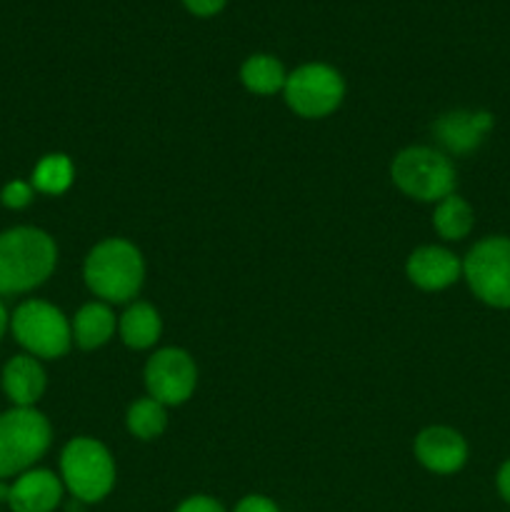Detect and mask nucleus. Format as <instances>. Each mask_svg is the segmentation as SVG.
Wrapping results in <instances>:
<instances>
[{"instance_id": "1", "label": "nucleus", "mask_w": 510, "mask_h": 512, "mask_svg": "<svg viewBox=\"0 0 510 512\" xmlns=\"http://www.w3.org/2000/svg\"><path fill=\"white\" fill-rule=\"evenodd\" d=\"M58 248L38 228H10L0 233V295L28 293L53 275Z\"/></svg>"}, {"instance_id": "2", "label": "nucleus", "mask_w": 510, "mask_h": 512, "mask_svg": "<svg viewBox=\"0 0 510 512\" xmlns=\"http://www.w3.org/2000/svg\"><path fill=\"white\" fill-rule=\"evenodd\" d=\"M85 283L108 303H128L145 278L143 255L123 238H108L85 258Z\"/></svg>"}, {"instance_id": "3", "label": "nucleus", "mask_w": 510, "mask_h": 512, "mask_svg": "<svg viewBox=\"0 0 510 512\" xmlns=\"http://www.w3.org/2000/svg\"><path fill=\"white\" fill-rule=\"evenodd\" d=\"M48 418L35 408H13L0 415V480L23 475L50 448Z\"/></svg>"}, {"instance_id": "4", "label": "nucleus", "mask_w": 510, "mask_h": 512, "mask_svg": "<svg viewBox=\"0 0 510 512\" xmlns=\"http://www.w3.org/2000/svg\"><path fill=\"white\" fill-rule=\"evenodd\" d=\"M63 485L80 503H100L115 485V465L108 448L93 438L70 440L60 455Z\"/></svg>"}, {"instance_id": "5", "label": "nucleus", "mask_w": 510, "mask_h": 512, "mask_svg": "<svg viewBox=\"0 0 510 512\" xmlns=\"http://www.w3.org/2000/svg\"><path fill=\"white\" fill-rule=\"evenodd\" d=\"M393 183L403 190L405 195L423 203H435L455 190V168L443 153L433 148H405L403 153L395 155L390 165Z\"/></svg>"}, {"instance_id": "6", "label": "nucleus", "mask_w": 510, "mask_h": 512, "mask_svg": "<svg viewBox=\"0 0 510 512\" xmlns=\"http://www.w3.org/2000/svg\"><path fill=\"white\" fill-rule=\"evenodd\" d=\"M15 340L28 350L33 358L53 360L70 350L73 328L68 318L55 305L45 300H25L10 318Z\"/></svg>"}, {"instance_id": "7", "label": "nucleus", "mask_w": 510, "mask_h": 512, "mask_svg": "<svg viewBox=\"0 0 510 512\" xmlns=\"http://www.w3.org/2000/svg\"><path fill=\"white\" fill-rule=\"evenodd\" d=\"M470 290L493 308H510V240L485 238L470 248L463 263Z\"/></svg>"}, {"instance_id": "8", "label": "nucleus", "mask_w": 510, "mask_h": 512, "mask_svg": "<svg viewBox=\"0 0 510 512\" xmlns=\"http://www.w3.org/2000/svg\"><path fill=\"white\" fill-rule=\"evenodd\" d=\"M285 100L303 118H323L333 113L345 95V83L340 73L330 65L308 63L288 75L285 80Z\"/></svg>"}, {"instance_id": "9", "label": "nucleus", "mask_w": 510, "mask_h": 512, "mask_svg": "<svg viewBox=\"0 0 510 512\" xmlns=\"http://www.w3.org/2000/svg\"><path fill=\"white\" fill-rule=\"evenodd\" d=\"M198 368L193 358L180 348H163L145 365V385L150 398L160 405H180L193 395Z\"/></svg>"}, {"instance_id": "10", "label": "nucleus", "mask_w": 510, "mask_h": 512, "mask_svg": "<svg viewBox=\"0 0 510 512\" xmlns=\"http://www.w3.org/2000/svg\"><path fill=\"white\" fill-rule=\"evenodd\" d=\"M415 458L430 470V473L450 475L458 473L468 460V445L455 430L435 425V428L423 430L415 438Z\"/></svg>"}, {"instance_id": "11", "label": "nucleus", "mask_w": 510, "mask_h": 512, "mask_svg": "<svg viewBox=\"0 0 510 512\" xmlns=\"http://www.w3.org/2000/svg\"><path fill=\"white\" fill-rule=\"evenodd\" d=\"M63 500V480L50 470H25L8 490L13 512H53Z\"/></svg>"}, {"instance_id": "12", "label": "nucleus", "mask_w": 510, "mask_h": 512, "mask_svg": "<svg viewBox=\"0 0 510 512\" xmlns=\"http://www.w3.org/2000/svg\"><path fill=\"white\" fill-rule=\"evenodd\" d=\"M408 278L423 290H443L460 278V260L450 250L425 245L408 258Z\"/></svg>"}, {"instance_id": "13", "label": "nucleus", "mask_w": 510, "mask_h": 512, "mask_svg": "<svg viewBox=\"0 0 510 512\" xmlns=\"http://www.w3.org/2000/svg\"><path fill=\"white\" fill-rule=\"evenodd\" d=\"M3 390L15 408H33L45 390V370L33 355H15L3 368Z\"/></svg>"}, {"instance_id": "14", "label": "nucleus", "mask_w": 510, "mask_h": 512, "mask_svg": "<svg viewBox=\"0 0 510 512\" xmlns=\"http://www.w3.org/2000/svg\"><path fill=\"white\" fill-rule=\"evenodd\" d=\"M493 118L488 113H450L435 123V135L453 153H468L488 133Z\"/></svg>"}, {"instance_id": "15", "label": "nucleus", "mask_w": 510, "mask_h": 512, "mask_svg": "<svg viewBox=\"0 0 510 512\" xmlns=\"http://www.w3.org/2000/svg\"><path fill=\"white\" fill-rule=\"evenodd\" d=\"M115 330V315L108 305L88 303L78 310L73 323V338L83 350H95L110 340Z\"/></svg>"}, {"instance_id": "16", "label": "nucleus", "mask_w": 510, "mask_h": 512, "mask_svg": "<svg viewBox=\"0 0 510 512\" xmlns=\"http://www.w3.org/2000/svg\"><path fill=\"white\" fill-rule=\"evenodd\" d=\"M160 315L153 305L148 303H135L120 318V338L128 348L145 350L155 345L160 338Z\"/></svg>"}, {"instance_id": "17", "label": "nucleus", "mask_w": 510, "mask_h": 512, "mask_svg": "<svg viewBox=\"0 0 510 512\" xmlns=\"http://www.w3.org/2000/svg\"><path fill=\"white\" fill-rule=\"evenodd\" d=\"M240 78L250 93L273 95L285 88L288 75H285L280 60H275L273 55H250L240 68Z\"/></svg>"}, {"instance_id": "18", "label": "nucleus", "mask_w": 510, "mask_h": 512, "mask_svg": "<svg viewBox=\"0 0 510 512\" xmlns=\"http://www.w3.org/2000/svg\"><path fill=\"white\" fill-rule=\"evenodd\" d=\"M433 225L445 240H463L473 228V210L458 195H448L438 203L433 215Z\"/></svg>"}, {"instance_id": "19", "label": "nucleus", "mask_w": 510, "mask_h": 512, "mask_svg": "<svg viewBox=\"0 0 510 512\" xmlns=\"http://www.w3.org/2000/svg\"><path fill=\"white\" fill-rule=\"evenodd\" d=\"M128 423L130 435L140 440H155L163 435L165 425H168V413H165V405H160L153 398H140L135 400L128 408Z\"/></svg>"}, {"instance_id": "20", "label": "nucleus", "mask_w": 510, "mask_h": 512, "mask_svg": "<svg viewBox=\"0 0 510 512\" xmlns=\"http://www.w3.org/2000/svg\"><path fill=\"white\" fill-rule=\"evenodd\" d=\"M73 183V163L68 155H45L33 170V188L40 193L60 195Z\"/></svg>"}, {"instance_id": "21", "label": "nucleus", "mask_w": 510, "mask_h": 512, "mask_svg": "<svg viewBox=\"0 0 510 512\" xmlns=\"http://www.w3.org/2000/svg\"><path fill=\"white\" fill-rule=\"evenodd\" d=\"M0 200H3L5 208L10 210L25 208V205H30V200H33V185L25 183V180H13V183H8L3 188Z\"/></svg>"}, {"instance_id": "22", "label": "nucleus", "mask_w": 510, "mask_h": 512, "mask_svg": "<svg viewBox=\"0 0 510 512\" xmlns=\"http://www.w3.org/2000/svg\"><path fill=\"white\" fill-rule=\"evenodd\" d=\"M175 512H225L218 500L208 498V495H193V498L183 500Z\"/></svg>"}, {"instance_id": "23", "label": "nucleus", "mask_w": 510, "mask_h": 512, "mask_svg": "<svg viewBox=\"0 0 510 512\" xmlns=\"http://www.w3.org/2000/svg\"><path fill=\"white\" fill-rule=\"evenodd\" d=\"M235 512H280L278 505L273 500H268L265 495H248V498L240 500L235 505Z\"/></svg>"}, {"instance_id": "24", "label": "nucleus", "mask_w": 510, "mask_h": 512, "mask_svg": "<svg viewBox=\"0 0 510 512\" xmlns=\"http://www.w3.org/2000/svg\"><path fill=\"white\" fill-rule=\"evenodd\" d=\"M185 8L195 15H215L225 5V0H183Z\"/></svg>"}, {"instance_id": "25", "label": "nucleus", "mask_w": 510, "mask_h": 512, "mask_svg": "<svg viewBox=\"0 0 510 512\" xmlns=\"http://www.w3.org/2000/svg\"><path fill=\"white\" fill-rule=\"evenodd\" d=\"M498 490H500V495H503V498L510 503V460L503 465V468H500Z\"/></svg>"}, {"instance_id": "26", "label": "nucleus", "mask_w": 510, "mask_h": 512, "mask_svg": "<svg viewBox=\"0 0 510 512\" xmlns=\"http://www.w3.org/2000/svg\"><path fill=\"white\" fill-rule=\"evenodd\" d=\"M8 323H10V318H8V310H5L3 300H0V338H3V335H5V330H8Z\"/></svg>"}]
</instances>
